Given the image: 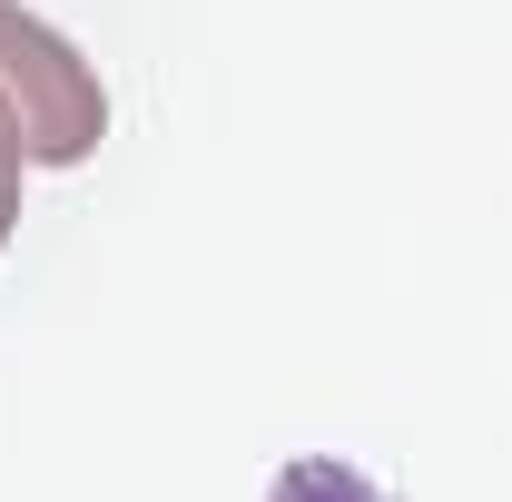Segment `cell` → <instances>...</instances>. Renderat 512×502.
<instances>
[{"label": "cell", "instance_id": "cell-2", "mask_svg": "<svg viewBox=\"0 0 512 502\" xmlns=\"http://www.w3.org/2000/svg\"><path fill=\"white\" fill-rule=\"evenodd\" d=\"M20 178H30V158H20V138L0 128V247H10V227H20Z\"/></svg>", "mask_w": 512, "mask_h": 502}, {"label": "cell", "instance_id": "cell-1", "mask_svg": "<svg viewBox=\"0 0 512 502\" xmlns=\"http://www.w3.org/2000/svg\"><path fill=\"white\" fill-rule=\"evenodd\" d=\"M0 128L20 138L30 168H79L109 138V89L50 20L0 0Z\"/></svg>", "mask_w": 512, "mask_h": 502}]
</instances>
